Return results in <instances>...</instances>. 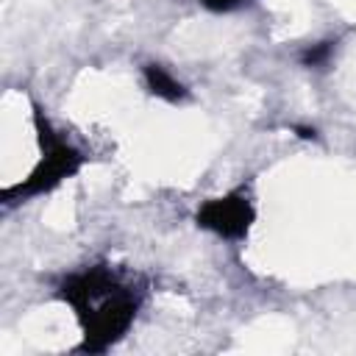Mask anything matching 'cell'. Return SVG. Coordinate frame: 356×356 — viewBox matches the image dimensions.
<instances>
[{"mask_svg": "<svg viewBox=\"0 0 356 356\" xmlns=\"http://www.w3.org/2000/svg\"><path fill=\"white\" fill-rule=\"evenodd\" d=\"M61 298L75 309L86 331V350H106L114 339H120L139 306L136 292L106 267H92L67 278Z\"/></svg>", "mask_w": 356, "mask_h": 356, "instance_id": "cell-1", "label": "cell"}, {"mask_svg": "<svg viewBox=\"0 0 356 356\" xmlns=\"http://www.w3.org/2000/svg\"><path fill=\"white\" fill-rule=\"evenodd\" d=\"M250 222H253V206L242 192L214 197V200L203 203L197 211V225H203V228H209L225 239L245 236Z\"/></svg>", "mask_w": 356, "mask_h": 356, "instance_id": "cell-2", "label": "cell"}, {"mask_svg": "<svg viewBox=\"0 0 356 356\" xmlns=\"http://www.w3.org/2000/svg\"><path fill=\"white\" fill-rule=\"evenodd\" d=\"M145 78H147V86L153 89V95L167 97V100H178V97H184V86H181L164 67L150 64V67L145 70Z\"/></svg>", "mask_w": 356, "mask_h": 356, "instance_id": "cell-3", "label": "cell"}, {"mask_svg": "<svg viewBox=\"0 0 356 356\" xmlns=\"http://www.w3.org/2000/svg\"><path fill=\"white\" fill-rule=\"evenodd\" d=\"M203 6H209V8H214V11H228V8H234V6H239L242 0H200Z\"/></svg>", "mask_w": 356, "mask_h": 356, "instance_id": "cell-4", "label": "cell"}]
</instances>
